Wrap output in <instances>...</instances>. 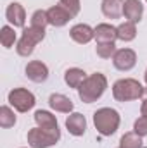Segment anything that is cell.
<instances>
[{"instance_id": "cell-28", "label": "cell", "mask_w": 147, "mask_h": 148, "mask_svg": "<svg viewBox=\"0 0 147 148\" xmlns=\"http://www.w3.org/2000/svg\"><path fill=\"white\" fill-rule=\"evenodd\" d=\"M144 98L147 100V88H144Z\"/></svg>"}, {"instance_id": "cell-15", "label": "cell", "mask_w": 147, "mask_h": 148, "mask_svg": "<svg viewBox=\"0 0 147 148\" xmlns=\"http://www.w3.org/2000/svg\"><path fill=\"white\" fill-rule=\"evenodd\" d=\"M94 31L99 43H114V40L118 38V29L111 24H99Z\"/></svg>"}, {"instance_id": "cell-9", "label": "cell", "mask_w": 147, "mask_h": 148, "mask_svg": "<svg viewBox=\"0 0 147 148\" xmlns=\"http://www.w3.org/2000/svg\"><path fill=\"white\" fill-rule=\"evenodd\" d=\"M26 76L35 83H43L49 77V69L42 60H33L26 66Z\"/></svg>"}, {"instance_id": "cell-23", "label": "cell", "mask_w": 147, "mask_h": 148, "mask_svg": "<svg viewBox=\"0 0 147 148\" xmlns=\"http://www.w3.org/2000/svg\"><path fill=\"white\" fill-rule=\"evenodd\" d=\"M49 24V16H47V10H37L33 16H31V26L35 28H43Z\"/></svg>"}, {"instance_id": "cell-11", "label": "cell", "mask_w": 147, "mask_h": 148, "mask_svg": "<svg viewBox=\"0 0 147 148\" xmlns=\"http://www.w3.org/2000/svg\"><path fill=\"white\" fill-rule=\"evenodd\" d=\"M142 12H144V7L139 0H126L123 3V16L130 21V23H139L140 17H142Z\"/></svg>"}, {"instance_id": "cell-25", "label": "cell", "mask_w": 147, "mask_h": 148, "mask_svg": "<svg viewBox=\"0 0 147 148\" xmlns=\"http://www.w3.org/2000/svg\"><path fill=\"white\" fill-rule=\"evenodd\" d=\"M61 5L71 14V17L80 12V0H61Z\"/></svg>"}, {"instance_id": "cell-26", "label": "cell", "mask_w": 147, "mask_h": 148, "mask_svg": "<svg viewBox=\"0 0 147 148\" xmlns=\"http://www.w3.org/2000/svg\"><path fill=\"white\" fill-rule=\"evenodd\" d=\"M133 129H135V133L142 138V136H147V117H139L137 121H135V126H133Z\"/></svg>"}, {"instance_id": "cell-4", "label": "cell", "mask_w": 147, "mask_h": 148, "mask_svg": "<svg viewBox=\"0 0 147 148\" xmlns=\"http://www.w3.org/2000/svg\"><path fill=\"white\" fill-rule=\"evenodd\" d=\"M43 36H45V29H43V28H35V26L26 28V29L23 31V36L19 40L17 47H16L17 53H19L21 57L31 55L33 50H35V45L40 43V41L43 40Z\"/></svg>"}, {"instance_id": "cell-13", "label": "cell", "mask_w": 147, "mask_h": 148, "mask_svg": "<svg viewBox=\"0 0 147 148\" xmlns=\"http://www.w3.org/2000/svg\"><path fill=\"white\" fill-rule=\"evenodd\" d=\"M35 121H37L38 127L47 129V131H59L57 127V121L55 117L47 110H37L35 112Z\"/></svg>"}, {"instance_id": "cell-14", "label": "cell", "mask_w": 147, "mask_h": 148, "mask_svg": "<svg viewBox=\"0 0 147 148\" xmlns=\"http://www.w3.org/2000/svg\"><path fill=\"white\" fill-rule=\"evenodd\" d=\"M94 36H95V31L88 24H76L71 28V38L76 43H88Z\"/></svg>"}, {"instance_id": "cell-3", "label": "cell", "mask_w": 147, "mask_h": 148, "mask_svg": "<svg viewBox=\"0 0 147 148\" xmlns=\"http://www.w3.org/2000/svg\"><path fill=\"white\" fill-rule=\"evenodd\" d=\"M94 124L101 134L111 136L119 126V115L114 109H101L94 114Z\"/></svg>"}, {"instance_id": "cell-21", "label": "cell", "mask_w": 147, "mask_h": 148, "mask_svg": "<svg viewBox=\"0 0 147 148\" xmlns=\"http://www.w3.org/2000/svg\"><path fill=\"white\" fill-rule=\"evenodd\" d=\"M16 124V115H14V112L10 110L7 105H3L2 109H0V126L2 127H10V126H14Z\"/></svg>"}, {"instance_id": "cell-8", "label": "cell", "mask_w": 147, "mask_h": 148, "mask_svg": "<svg viewBox=\"0 0 147 148\" xmlns=\"http://www.w3.org/2000/svg\"><path fill=\"white\" fill-rule=\"evenodd\" d=\"M5 16H7V21H9L14 28H23V26H24L26 14H24V9H23V5H21V3L12 2V3L7 7Z\"/></svg>"}, {"instance_id": "cell-20", "label": "cell", "mask_w": 147, "mask_h": 148, "mask_svg": "<svg viewBox=\"0 0 147 148\" xmlns=\"http://www.w3.org/2000/svg\"><path fill=\"white\" fill-rule=\"evenodd\" d=\"M119 148H142V140L135 131L126 133L119 141Z\"/></svg>"}, {"instance_id": "cell-17", "label": "cell", "mask_w": 147, "mask_h": 148, "mask_svg": "<svg viewBox=\"0 0 147 148\" xmlns=\"http://www.w3.org/2000/svg\"><path fill=\"white\" fill-rule=\"evenodd\" d=\"M102 12L109 19H118L123 14L121 0H102Z\"/></svg>"}, {"instance_id": "cell-12", "label": "cell", "mask_w": 147, "mask_h": 148, "mask_svg": "<svg viewBox=\"0 0 147 148\" xmlns=\"http://www.w3.org/2000/svg\"><path fill=\"white\" fill-rule=\"evenodd\" d=\"M66 127L69 129V133L74 136H81L87 129V121L81 114H71L66 119Z\"/></svg>"}, {"instance_id": "cell-22", "label": "cell", "mask_w": 147, "mask_h": 148, "mask_svg": "<svg viewBox=\"0 0 147 148\" xmlns=\"http://www.w3.org/2000/svg\"><path fill=\"white\" fill-rule=\"evenodd\" d=\"M0 41H2V45H3L5 48H10V47L14 45V41H16V33H14V29H12L10 26H3V28H2Z\"/></svg>"}, {"instance_id": "cell-7", "label": "cell", "mask_w": 147, "mask_h": 148, "mask_svg": "<svg viewBox=\"0 0 147 148\" xmlns=\"http://www.w3.org/2000/svg\"><path fill=\"white\" fill-rule=\"evenodd\" d=\"M135 60H137V55L133 50L130 48H123V50H118L112 57V62H114V67L119 69V71H130L133 66H135Z\"/></svg>"}, {"instance_id": "cell-2", "label": "cell", "mask_w": 147, "mask_h": 148, "mask_svg": "<svg viewBox=\"0 0 147 148\" xmlns=\"http://www.w3.org/2000/svg\"><path fill=\"white\" fill-rule=\"evenodd\" d=\"M112 95L118 102H128L137 100L144 97V88L135 79H119L112 86Z\"/></svg>"}, {"instance_id": "cell-19", "label": "cell", "mask_w": 147, "mask_h": 148, "mask_svg": "<svg viewBox=\"0 0 147 148\" xmlns=\"http://www.w3.org/2000/svg\"><path fill=\"white\" fill-rule=\"evenodd\" d=\"M116 29H118V38H119V40H123V41H132V40L135 38V33H137L135 24H133V23H130V21H126V23L119 24Z\"/></svg>"}, {"instance_id": "cell-24", "label": "cell", "mask_w": 147, "mask_h": 148, "mask_svg": "<svg viewBox=\"0 0 147 148\" xmlns=\"http://www.w3.org/2000/svg\"><path fill=\"white\" fill-rule=\"evenodd\" d=\"M116 53V45L114 43H99L97 45V55L102 59H109L111 55Z\"/></svg>"}, {"instance_id": "cell-29", "label": "cell", "mask_w": 147, "mask_h": 148, "mask_svg": "<svg viewBox=\"0 0 147 148\" xmlns=\"http://www.w3.org/2000/svg\"><path fill=\"white\" fill-rule=\"evenodd\" d=\"M146 81H147V71H146Z\"/></svg>"}, {"instance_id": "cell-10", "label": "cell", "mask_w": 147, "mask_h": 148, "mask_svg": "<svg viewBox=\"0 0 147 148\" xmlns=\"http://www.w3.org/2000/svg\"><path fill=\"white\" fill-rule=\"evenodd\" d=\"M47 16H49V24H52V26H64V24L71 19V14H69L62 5L50 7V9L47 10Z\"/></svg>"}, {"instance_id": "cell-5", "label": "cell", "mask_w": 147, "mask_h": 148, "mask_svg": "<svg viewBox=\"0 0 147 148\" xmlns=\"http://www.w3.org/2000/svg\"><path fill=\"white\" fill-rule=\"evenodd\" d=\"M61 138L59 131H47L42 127H35L28 133V143L31 148H49L55 145Z\"/></svg>"}, {"instance_id": "cell-18", "label": "cell", "mask_w": 147, "mask_h": 148, "mask_svg": "<svg viewBox=\"0 0 147 148\" xmlns=\"http://www.w3.org/2000/svg\"><path fill=\"white\" fill-rule=\"evenodd\" d=\"M85 79H87V74L85 71H81V69H69V71H66L64 74V81L71 86V88H80L83 83H85Z\"/></svg>"}, {"instance_id": "cell-1", "label": "cell", "mask_w": 147, "mask_h": 148, "mask_svg": "<svg viewBox=\"0 0 147 148\" xmlns=\"http://www.w3.org/2000/svg\"><path fill=\"white\" fill-rule=\"evenodd\" d=\"M106 86H107V81H106V77H104L102 74L101 73L92 74V76L87 77L85 83L78 88V90H80V98H81L85 103H92V102H95L97 98L102 97Z\"/></svg>"}, {"instance_id": "cell-6", "label": "cell", "mask_w": 147, "mask_h": 148, "mask_svg": "<svg viewBox=\"0 0 147 148\" xmlns=\"http://www.w3.org/2000/svg\"><path fill=\"white\" fill-rule=\"evenodd\" d=\"M9 103L17 112H28L35 105V95L24 88H16L9 93Z\"/></svg>"}, {"instance_id": "cell-16", "label": "cell", "mask_w": 147, "mask_h": 148, "mask_svg": "<svg viewBox=\"0 0 147 148\" xmlns=\"http://www.w3.org/2000/svg\"><path fill=\"white\" fill-rule=\"evenodd\" d=\"M49 103H50V107H52L54 110H57V112H71L73 110V102H71L68 97L61 95V93L50 95Z\"/></svg>"}, {"instance_id": "cell-27", "label": "cell", "mask_w": 147, "mask_h": 148, "mask_svg": "<svg viewBox=\"0 0 147 148\" xmlns=\"http://www.w3.org/2000/svg\"><path fill=\"white\" fill-rule=\"evenodd\" d=\"M140 110H142V115L147 117V100L146 98H144V103H142V109H140Z\"/></svg>"}]
</instances>
